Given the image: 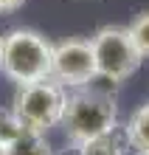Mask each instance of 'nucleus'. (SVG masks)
<instances>
[{"mask_svg": "<svg viewBox=\"0 0 149 155\" xmlns=\"http://www.w3.org/2000/svg\"><path fill=\"white\" fill-rule=\"evenodd\" d=\"M65 102H68V90L62 85H57L53 79H40L28 85H17L11 96V110L20 118L23 130L48 135L51 127L62 124Z\"/></svg>", "mask_w": 149, "mask_h": 155, "instance_id": "obj_3", "label": "nucleus"}, {"mask_svg": "<svg viewBox=\"0 0 149 155\" xmlns=\"http://www.w3.org/2000/svg\"><path fill=\"white\" fill-rule=\"evenodd\" d=\"M51 79L65 90H79L96 82V57L93 45L85 37H65L53 42V59H51Z\"/></svg>", "mask_w": 149, "mask_h": 155, "instance_id": "obj_5", "label": "nucleus"}, {"mask_svg": "<svg viewBox=\"0 0 149 155\" xmlns=\"http://www.w3.org/2000/svg\"><path fill=\"white\" fill-rule=\"evenodd\" d=\"M0 62H3V34H0Z\"/></svg>", "mask_w": 149, "mask_h": 155, "instance_id": "obj_13", "label": "nucleus"}, {"mask_svg": "<svg viewBox=\"0 0 149 155\" xmlns=\"http://www.w3.org/2000/svg\"><path fill=\"white\" fill-rule=\"evenodd\" d=\"M127 28H129V34H132V40L138 45V51H141V57L149 59V8L141 12V14H135Z\"/></svg>", "mask_w": 149, "mask_h": 155, "instance_id": "obj_9", "label": "nucleus"}, {"mask_svg": "<svg viewBox=\"0 0 149 155\" xmlns=\"http://www.w3.org/2000/svg\"><path fill=\"white\" fill-rule=\"evenodd\" d=\"M90 45H93V57H96L99 79H107L113 85L127 82L144 62L127 25H101L90 37Z\"/></svg>", "mask_w": 149, "mask_h": 155, "instance_id": "obj_4", "label": "nucleus"}, {"mask_svg": "<svg viewBox=\"0 0 149 155\" xmlns=\"http://www.w3.org/2000/svg\"><path fill=\"white\" fill-rule=\"evenodd\" d=\"M20 133H23V124H20V118L14 116V110L11 107H0V141L11 144Z\"/></svg>", "mask_w": 149, "mask_h": 155, "instance_id": "obj_10", "label": "nucleus"}, {"mask_svg": "<svg viewBox=\"0 0 149 155\" xmlns=\"http://www.w3.org/2000/svg\"><path fill=\"white\" fill-rule=\"evenodd\" d=\"M8 155H57L51 147V141L42 133H28L23 130L17 138L8 144Z\"/></svg>", "mask_w": 149, "mask_h": 155, "instance_id": "obj_8", "label": "nucleus"}, {"mask_svg": "<svg viewBox=\"0 0 149 155\" xmlns=\"http://www.w3.org/2000/svg\"><path fill=\"white\" fill-rule=\"evenodd\" d=\"M59 127L65 130V138H68L70 147L90 141L96 135L113 133L118 130V104L107 90H99L90 85L70 90Z\"/></svg>", "mask_w": 149, "mask_h": 155, "instance_id": "obj_1", "label": "nucleus"}, {"mask_svg": "<svg viewBox=\"0 0 149 155\" xmlns=\"http://www.w3.org/2000/svg\"><path fill=\"white\" fill-rule=\"evenodd\" d=\"M25 0H0V14H11L17 8H23Z\"/></svg>", "mask_w": 149, "mask_h": 155, "instance_id": "obj_11", "label": "nucleus"}, {"mask_svg": "<svg viewBox=\"0 0 149 155\" xmlns=\"http://www.w3.org/2000/svg\"><path fill=\"white\" fill-rule=\"evenodd\" d=\"M135 155H146V152H135Z\"/></svg>", "mask_w": 149, "mask_h": 155, "instance_id": "obj_14", "label": "nucleus"}, {"mask_svg": "<svg viewBox=\"0 0 149 155\" xmlns=\"http://www.w3.org/2000/svg\"><path fill=\"white\" fill-rule=\"evenodd\" d=\"M0 155H8V144H3V141H0Z\"/></svg>", "mask_w": 149, "mask_h": 155, "instance_id": "obj_12", "label": "nucleus"}, {"mask_svg": "<svg viewBox=\"0 0 149 155\" xmlns=\"http://www.w3.org/2000/svg\"><path fill=\"white\" fill-rule=\"evenodd\" d=\"M53 42L34 28H11L3 34V62L0 71L14 85L51 79Z\"/></svg>", "mask_w": 149, "mask_h": 155, "instance_id": "obj_2", "label": "nucleus"}, {"mask_svg": "<svg viewBox=\"0 0 149 155\" xmlns=\"http://www.w3.org/2000/svg\"><path fill=\"white\" fill-rule=\"evenodd\" d=\"M127 147H129V144H127V138L118 130L96 135V138L82 141V144H73L76 155H127Z\"/></svg>", "mask_w": 149, "mask_h": 155, "instance_id": "obj_7", "label": "nucleus"}, {"mask_svg": "<svg viewBox=\"0 0 149 155\" xmlns=\"http://www.w3.org/2000/svg\"><path fill=\"white\" fill-rule=\"evenodd\" d=\"M124 138L135 152L149 155V102L129 113L127 124H124Z\"/></svg>", "mask_w": 149, "mask_h": 155, "instance_id": "obj_6", "label": "nucleus"}]
</instances>
